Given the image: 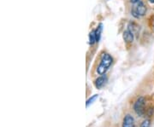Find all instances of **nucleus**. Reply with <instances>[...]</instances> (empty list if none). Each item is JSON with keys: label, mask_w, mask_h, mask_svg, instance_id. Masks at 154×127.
Here are the masks:
<instances>
[{"label": "nucleus", "mask_w": 154, "mask_h": 127, "mask_svg": "<svg viewBox=\"0 0 154 127\" xmlns=\"http://www.w3.org/2000/svg\"><path fill=\"white\" fill-rule=\"evenodd\" d=\"M112 63H113V57L108 53L103 54L99 61V66L96 68V72L99 75H104L109 70Z\"/></svg>", "instance_id": "1"}, {"label": "nucleus", "mask_w": 154, "mask_h": 127, "mask_svg": "<svg viewBox=\"0 0 154 127\" xmlns=\"http://www.w3.org/2000/svg\"><path fill=\"white\" fill-rule=\"evenodd\" d=\"M147 107L148 106L146 104V97L145 96H140L134 102L133 109H134V113L137 114L138 116L143 117L146 116V109H147Z\"/></svg>", "instance_id": "2"}, {"label": "nucleus", "mask_w": 154, "mask_h": 127, "mask_svg": "<svg viewBox=\"0 0 154 127\" xmlns=\"http://www.w3.org/2000/svg\"><path fill=\"white\" fill-rule=\"evenodd\" d=\"M146 14V6L141 1L136 4L131 10V15L135 19H140V17H143Z\"/></svg>", "instance_id": "3"}, {"label": "nucleus", "mask_w": 154, "mask_h": 127, "mask_svg": "<svg viewBox=\"0 0 154 127\" xmlns=\"http://www.w3.org/2000/svg\"><path fill=\"white\" fill-rule=\"evenodd\" d=\"M107 81H108V78H107V76L105 74L100 75L99 77H98L94 80V86L98 89V90H100V89L103 88L105 84H106Z\"/></svg>", "instance_id": "4"}, {"label": "nucleus", "mask_w": 154, "mask_h": 127, "mask_svg": "<svg viewBox=\"0 0 154 127\" xmlns=\"http://www.w3.org/2000/svg\"><path fill=\"white\" fill-rule=\"evenodd\" d=\"M122 127H135V121H134V118L131 114H126L123 120H122Z\"/></svg>", "instance_id": "5"}, {"label": "nucleus", "mask_w": 154, "mask_h": 127, "mask_svg": "<svg viewBox=\"0 0 154 127\" xmlns=\"http://www.w3.org/2000/svg\"><path fill=\"white\" fill-rule=\"evenodd\" d=\"M122 39L128 44H131L134 39V34L129 29H128V30H125L122 33Z\"/></svg>", "instance_id": "6"}, {"label": "nucleus", "mask_w": 154, "mask_h": 127, "mask_svg": "<svg viewBox=\"0 0 154 127\" xmlns=\"http://www.w3.org/2000/svg\"><path fill=\"white\" fill-rule=\"evenodd\" d=\"M94 31H95L96 39H97V43H98L99 40H100V39H101V34H102V31H103V24L100 23Z\"/></svg>", "instance_id": "7"}, {"label": "nucleus", "mask_w": 154, "mask_h": 127, "mask_svg": "<svg viewBox=\"0 0 154 127\" xmlns=\"http://www.w3.org/2000/svg\"><path fill=\"white\" fill-rule=\"evenodd\" d=\"M88 41L90 45H94L95 43H97V39H96V35H95V31L93 30L91 31L89 35H88Z\"/></svg>", "instance_id": "8"}, {"label": "nucleus", "mask_w": 154, "mask_h": 127, "mask_svg": "<svg viewBox=\"0 0 154 127\" xmlns=\"http://www.w3.org/2000/svg\"><path fill=\"white\" fill-rule=\"evenodd\" d=\"M98 97H99V95L98 94H95L93 96H91V98H89V99L87 101V104H86V105H87V108H88V107L90 106V104H92V103H93L94 101L97 99Z\"/></svg>", "instance_id": "9"}, {"label": "nucleus", "mask_w": 154, "mask_h": 127, "mask_svg": "<svg viewBox=\"0 0 154 127\" xmlns=\"http://www.w3.org/2000/svg\"><path fill=\"white\" fill-rule=\"evenodd\" d=\"M151 126V120L149 119H146L144 120L142 123L140 124V127H150Z\"/></svg>", "instance_id": "10"}, {"label": "nucleus", "mask_w": 154, "mask_h": 127, "mask_svg": "<svg viewBox=\"0 0 154 127\" xmlns=\"http://www.w3.org/2000/svg\"><path fill=\"white\" fill-rule=\"evenodd\" d=\"M140 1V0H130V2H131L132 4H138Z\"/></svg>", "instance_id": "11"}, {"label": "nucleus", "mask_w": 154, "mask_h": 127, "mask_svg": "<svg viewBox=\"0 0 154 127\" xmlns=\"http://www.w3.org/2000/svg\"><path fill=\"white\" fill-rule=\"evenodd\" d=\"M149 3L150 4H154V0H148Z\"/></svg>", "instance_id": "12"}, {"label": "nucleus", "mask_w": 154, "mask_h": 127, "mask_svg": "<svg viewBox=\"0 0 154 127\" xmlns=\"http://www.w3.org/2000/svg\"><path fill=\"white\" fill-rule=\"evenodd\" d=\"M153 30H154V25H153Z\"/></svg>", "instance_id": "13"}]
</instances>
